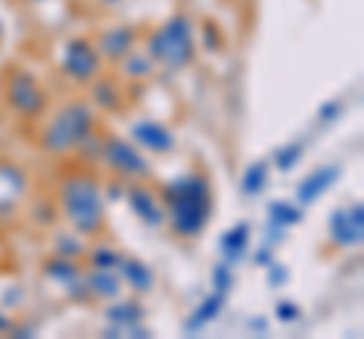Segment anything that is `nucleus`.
I'll use <instances>...</instances> for the list:
<instances>
[{"instance_id":"obj_33","label":"nucleus","mask_w":364,"mask_h":339,"mask_svg":"<svg viewBox=\"0 0 364 339\" xmlns=\"http://www.w3.org/2000/svg\"><path fill=\"white\" fill-rule=\"evenodd\" d=\"M0 37H4V28H0Z\"/></svg>"},{"instance_id":"obj_19","label":"nucleus","mask_w":364,"mask_h":339,"mask_svg":"<svg viewBox=\"0 0 364 339\" xmlns=\"http://www.w3.org/2000/svg\"><path fill=\"white\" fill-rule=\"evenodd\" d=\"M225 309V294H219V291H213L207 300H200V306L195 309V315L186 321V327L188 330H200V327H207L210 321H215L219 318V312Z\"/></svg>"},{"instance_id":"obj_22","label":"nucleus","mask_w":364,"mask_h":339,"mask_svg":"<svg viewBox=\"0 0 364 339\" xmlns=\"http://www.w3.org/2000/svg\"><path fill=\"white\" fill-rule=\"evenodd\" d=\"M304 152H306V145L301 140H291V143H286V145H279V149H277V155H273V164H277L282 173H289V170H294L301 164Z\"/></svg>"},{"instance_id":"obj_10","label":"nucleus","mask_w":364,"mask_h":339,"mask_svg":"<svg viewBox=\"0 0 364 339\" xmlns=\"http://www.w3.org/2000/svg\"><path fill=\"white\" fill-rule=\"evenodd\" d=\"M128 206L136 218H140L143 224H149V228H161V224L167 221V212H164V203L158 200V194L152 188L146 185H131L128 188Z\"/></svg>"},{"instance_id":"obj_20","label":"nucleus","mask_w":364,"mask_h":339,"mask_svg":"<svg viewBox=\"0 0 364 339\" xmlns=\"http://www.w3.org/2000/svg\"><path fill=\"white\" fill-rule=\"evenodd\" d=\"M267 216L273 228H294L304 221V209L301 203H286V200H273L267 206Z\"/></svg>"},{"instance_id":"obj_24","label":"nucleus","mask_w":364,"mask_h":339,"mask_svg":"<svg viewBox=\"0 0 364 339\" xmlns=\"http://www.w3.org/2000/svg\"><path fill=\"white\" fill-rule=\"evenodd\" d=\"M122 252H116V248H109V245H97L95 252L88 255V264L91 269H119L122 264Z\"/></svg>"},{"instance_id":"obj_21","label":"nucleus","mask_w":364,"mask_h":339,"mask_svg":"<svg viewBox=\"0 0 364 339\" xmlns=\"http://www.w3.org/2000/svg\"><path fill=\"white\" fill-rule=\"evenodd\" d=\"M267 176H270V164H267V161L249 164L246 173H243V194H246V197L261 194V191L267 188Z\"/></svg>"},{"instance_id":"obj_18","label":"nucleus","mask_w":364,"mask_h":339,"mask_svg":"<svg viewBox=\"0 0 364 339\" xmlns=\"http://www.w3.org/2000/svg\"><path fill=\"white\" fill-rule=\"evenodd\" d=\"M146 318L143 306L136 300H124V303H112V306L107 309V321L112 327H119V330H128L131 324H140Z\"/></svg>"},{"instance_id":"obj_3","label":"nucleus","mask_w":364,"mask_h":339,"mask_svg":"<svg viewBox=\"0 0 364 339\" xmlns=\"http://www.w3.org/2000/svg\"><path fill=\"white\" fill-rule=\"evenodd\" d=\"M146 55L167 67V70H182L195 61L198 46H195V25L188 16H173L167 18L161 28L152 30L149 43H146Z\"/></svg>"},{"instance_id":"obj_32","label":"nucleus","mask_w":364,"mask_h":339,"mask_svg":"<svg viewBox=\"0 0 364 339\" xmlns=\"http://www.w3.org/2000/svg\"><path fill=\"white\" fill-rule=\"evenodd\" d=\"M104 4H107V6H116V4H119V0H104Z\"/></svg>"},{"instance_id":"obj_13","label":"nucleus","mask_w":364,"mask_h":339,"mask_svg":"<svg viewBox=\"0 0 364 339\" xmlns=\"http://www.w3.org/2000/svg\"><path fill=\"white\" fill-rule=\"evenodd\" d=\"M119 273H122V279L128 282V285H131L136 294H149L152 285H155L152 267L146 264V261H140V257H122Z\"/></svg>"},{"instance_id":"obj_17","label":"nucleus","mask_w":364,"mask_h":339,"mask_svg":"<svg viewBox=\"0 0 364 339\" xmlns=\"http://www.w3.org/2000/svg\"><path fill=\"white\" fill-rule=\"evenodd\" d=\"M43 273L49 276L52 282H58V285H70V282H76L79 276H82V267L76 264V257H64V255H55L49 257V261L43 264Z\"/></svg>"},{"instance_id":"obj_25","label":"nucleus","mask_w":364,"mask_h":339,"mask_svg":"<svg viewBox=\"0 0 364 339\" xmlns=\"http://www.w3.org/2000/svg\"><path fill=\"white\" fill-rule=\"evenodd\" d=\"M213 288L225 294L228 297V291L234 288V269H231V261H222V264H215L213 267Z\"/></svg>"},{"instance_id":"obj_31","label":"nucleus","mask_w":364,"mask_h":339,"mask_svg":"<svg viewBox=\"0 0 364 339\" xmlns=\"http://www.w3.org/2000/svg\"><path fill=\"white\" fill-rule=\"evenodd\" d=\"M6 327H9V318H6V315H4V312H0V333H4V330H6Z\"/></svg>"},{"instance_id":"obj_11","label":"nucleus","mask_w":364,"mask_h":339,"mask_svg":"<svg viewBox=\"0 0 364 339\" xmlns=\"http://www.w3.org/2000/svg\"><path fill=\"white\" fill-rule=\"evenodd\" d=\"M337 179H340V167H337V164L316 167L310 176H304L301 182H298V203L310 206V203H316L328 188H334Z\"/></svg>"},{"instance_id":"obj_2","label":"nucleus","mask_w":364,"mask_h":339,"mask_svg":"<svg viewBox=\"0 0 364 339\" xmlns=\"http://www.w3.org/2000/svg\"><path fill=\"white\" fill-rule=\"evenodd\" d=\"M61 212L76 233L97 236L104 233V194L91 176H67L61 182Z\"/></svg>"},{"instance_id":"obj_4","label":"nucleus","mask_w":364,"mask_h":339,"mask_svg":"<svg viewBox=\"0 0 364 339\" xmlns=\"http://www.w3.org/2000/svg\"><path fill=\"white\" fill-rule=\"evenodd\" d=\"M95 124H97L95 109H91L85 100H70L58 116L46 124L40 145L49 155H67L95 133Z\"/></svg>"},{"instance_id":"obj_6","label":"nucleus","mask_w":364,"mask_h":339,"mask_svg":"<svg viewBox=\"0 0 364 339\" xmlns=\"http://www.w3.org/2000/svg\"><path fill=\"white\" fill-rule=\"evenodd\" d=\"M100 157H104V164L112 170V173H119L124 179H146L149 176V161H146V155L140 152V145H134L124 137H116V133L100 143Z\"/></svg>"},{"instance_id":"obj_27","label":"nucleus","mask_w":364,"mask_h":339,"mask_svg":"<svg viewBox=\"0 0 364 339\" xmlns=\"http://www.w3.org/2000/svg\"><path fill=\"white\" fill-rule=\"evenodd\" d=\"M273 312H277L279 321H298L301 318V306L298 303H291V300H279L277 306H273Z\"/></svg>"},{"instance_id":"obj_28","label":"nucleus","mask_w":364,"mask_h":339,"mask_svg":"<svg viewBox=\"0 0 364 339\" xmlns=\"http://www.w3.org/2000/svg\"><path fill=\"white\" fill-rule=\"evenodd\" d=\"M340 112H343V104H340V100H331V104H325L322 109H318V118H322V121H334Z\"/></svg>"},{"instance_id":"obj_1","label":"nucleus","mask_w":364,"mask_h":339,"mask_svg":"<svg viewBox=\"0 0 364 339\" xmlns=\"http://www.w3.org/2000/svg\"><path fill=\"white\" fill-rule=\"evenodd\" d=\"M161 203L167 221L179 236H198L210 224L213 191L210 179L203 173H186L161 188Z\"/></svg>"},{"instance_id":"obj_16","label":"nucleus","mask_w":364,"mask_h":339,"mask_svg":"<svg viewBox=\"0 0 364 339\" xmlns=\"http://www.w3.org/2000/svg\"><path fill=\"white\" fill-rule=\"evenodd\" d=\"M85 279L88 291L95 294V297H107V300H116L119 291H122V279L116 276V269H91Z\"/></svg>"},{"instance_id":"obj_29","label":"nucleus","mask_w":364,"mask_h":339,"mask_svg":"<svg viewBox=\"0 0 364 339\" xmlns=\"http://www.w3.org/2000/svg\"><path fill=\"white\" fill-rule=\"evenodd\" d=\"M267 269H270V276H267V279H270V285H282V282L289 279V273H286V269H282V267H277V264H270Z\"/></svg>"},{"instance_id":"obj_14","label":"nucleus","mask_w":364,"mask_h":339,"mask_svg":"<svg viewBox=\"0 0 364 339\" xmlns=\"http://www.w3.org/2000/svg\"><path fill=\"white\" fill-rule=\"evenodd\" d=\"M249 240H252V228H249L246 221L234 224L231 230H225V233H222V255H225L231 264H234V261H240L243 252L249 248Z\"/></svg>"},{"instance_id":"obj_12","label":"nucleus","mask_w":364,"mask_h":339,"mask_svg":"<svg viewBox=\"0 0 364 339\" xmlns=\"http://www.w3.org/2000/svg\"><path fill=\"white\" fill-rule=\"evenodd\" d=\"M134 43H136V30L128 25H116V28L100 33L97 52H100V58H107V61H122L128 52H134Z\"/></svg>"},{"instance_id":"obj_8","label":"nucleus","mask_w":364,"mask_h":339,"mask_svg":"<svg viewBox=\"0 0 364 339\" xmlns=\"http://www.w3.org/2000/svg\"><path fill=\"white\" fill-rule=\"evenodd\" d=\"M328 236H331L334 248H355L364 240V206L352 203V206H337L328 218Z\"/></svg>"},{"instance_id":"obj_9","label":"nucleus","mask_w":364,"mask_h":339,"mask_svg":"<svg viewBox=\"0 0 364 339\" xmlns=\"http://www.w3.org/2000/svg\"><path fill=\"white\" fill-rule=\"evenodd\" d=\"M131 143L140 145L146 152H155V155H170L176 149V133L167 128L164 121H155V118H140L131 124Z\"/></svg>"},{"instance_id":"obj_15","label":"nucleus","mask_w":364,"mask_h":339,"mask_svg":"<svg viewBox=\"0 0 364 339\" xmlns=\"http://www.w3.org/2000/svg\"><path fill=\"white\" fill-rule=\"evenodd\" d=\"M91 104H97L100 109H109V112H119L122 109V88L112 82V79H91Z\"/></svg>"},{"instance_id":"obj_26","label":"nucleus","mask_w":364,"mask_h":339,"mask_svg":"<svg viewBox=\"0 0 364 339\" xmlns=\"http://www.w3.org/2000/svg\"><path fill=\"white\" fill-rule=\"evenodd\" d=\"M55 248H58V255H64V257H79L85 252V245L76 243V236H70V233H61L58 243H55Z\"/></svg>"},{"instance_id":"obj_5","label":"nucleus","mask_w":364,"mask_h":339,"mask_svg":"<svg viewBox=\"0 0 364 339\" xmlns=\"http://www.w3.org/2000/svg\"><path fill=\"white\" fill-rule=\"evenodd\" d=\"M4 97H6V104L28 121L40 118L46 112V106H49V94H46V88L37 82V76L21 70V67L9 70L6 82H4Z\"/></svg>"},{"instance_id":"obj_23","label":"nucleus","mask_w":364,"mask_h":339,"mask_svg":"<svg viewBox=\"0 0 364 339\" xmlns=\"http://www.w3.org/2000/svg\"><path fill=\"white\" fill-rule=\"evenodd\" d=\"M124 73H128V76H134V79H149L152 73H155V61L149 58V55H140V52H128V55H124Z\"/></svg>"},{"instance_id":"obj_7","label":"nucleus","mask_w":364,"mask_h":339,"mask_svg":"<svg viewBox=\"0 0 364 339\" xmlns=\"http://www.w3.org/2000/svg\"><path fill=\"white\" fill-rule=\"evenodd\" d=\"M61 67H64L67 79L88 85L91 79H97V76H100L104 58H100V52H97V46H95L91 40H85V37H73V40L64 46Z\"/></svg>"},{"instance_id":"obj_30","label":"nucleus","mask_w":364,"mask_h":339,"mask_svg":"<svg viewBox=\"0 0 364 339\" xmlns=\"http://www.w3.org/2000/svg\"><path fill=\"white\" fill-rule=\"evenodd\" d=\"M255 261H258V267H270V264H273L270 248H258V252H255Z\"/></svg>"}]
</instances>
